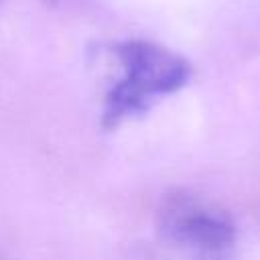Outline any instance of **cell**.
<instances>
[{
    "instance_id": "obj_1",
    "label": "cell",
    "mask_w": 260,
    "mask_h": 260,
    "mask_svg": "<svg viewBox=\"0 0 260 260\" xmlns=\"http://www.w3.org/2000/svg\"><path fill=\"white\" fill-rule=\"evenodd\" d=\"M120 77L106 93L102 126L118 128L128 118L144 114L154 100L179 91L191 77V65L179 53L142 39H130L112 49Z\"/></svg>"
},
{
    "instance_id": "obj_2",
    "label": "cell",
    "mask_w": 260,
    "mask_h": 260,
    "mask_svg": "<svg viewBox=\"0 0 260 260\" xmlns=\"http://www.w3.org/2000/svg\"><path fill=\"white\" fill-rule=\"evenodd\" d=\"M158 230L165 240L193 252H225L234 242L230 217L191 195H169L158 209Z\"/></svg>"
},
{
    "instance_id": "obj_3",
    "label": "cell",
    "mask_w": 260,
    "mask_h": 260,
    "mask_svg": "<svg viewBox=\"0 0 260 260\" xmlns=\"http://www.w3.org/2000/svg\"><path fill=\"white\" fill-rule=\"evenodd\" d=\"M193 260H228L225 252H195Z\"/></svg>"
}]
</instances>
